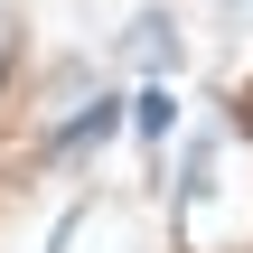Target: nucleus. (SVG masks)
Masks as SVG:
<instances>
[{"instance_id":"nucleus-1","label":"nucleus","mask_w":253,"mask_h":253,"mask_svg":"<svg viewBox=\"0 0 253 253\" xmlns=\"http://www.w3.org/2000/svg\"><path fill=\"white\" fill-rule=\"evenodd\" d=\"M178 235H188V253H244L253 244V141L235 122H207V131L188 141Z\"/></svg>"},{"instance_id":"nucleus-2","label":"nucleus","mask_w":253,"mask_h":253,"mask_svg":"<svg viewBox=\"0 0 253 253\" xmlns=\"http://www.w3.org/2000/svg\"><path fill=\"white\" fill-rule=\"evenodd\" d=\"M103 131H122V103H94V113H75V131H56V160H75V150H94Z\"/></svg>"},{"instance_id":"nucleus-3","label":"nucleus","mask_w":253,"mask_h":253,"mask_svg":"<svg viewBox=\"0 0 253 253\" xmlns=\"http://www.w3.org/2000/svg\"><path fill=\"white\" fill-rule=\"evenodd\" d=\"M225 9H235V19H253V0H225Z\"/></svg>"}]
</instances>
